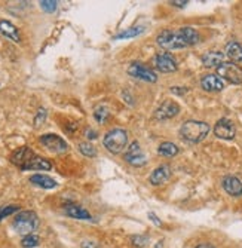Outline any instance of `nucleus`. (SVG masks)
<instances>
[{"instance_id": "obj_13", "label": "nucleus", "mask_w": 242, "mask_h": 248, "mask_svg": "<svg viewBox=\"0 0 242 248\" xmlns=\"http://www.w3.org/2000/svg\"><path fill=\"white\" fill-rule=\"evenodd\" d=\"M169 177H171V168L169 165L164 164V165H159L156 170H153V172L149 177V182L153 186H161L168 182Z\"/></svg>"}, {"instance_id": "obj_1", "label": "nucleus", "mask_w": 242, "mask_h": 248, "mask_svg": "<svg viewBox=\"0 0 242 248\" xmlns=\"http://www.w3.org/2000/svg\"><path fill=\"white\" fill-rule=\"evenodd\" d=\"M210 132V125L202 121H186L182 128V137L189 143H199L202 141Z\"/></svg>"}, {"instance_id": "obj_21", "label": "nucleus", "mask_w": 242, "mask_h": 248, "mask_svg": "<svg viewBox=\"0 0 242 248\" xmlns=\"http://www.w3.org/2000/svg\"><path fill=\"white\" fill-rule=\"evenodd\" d=\"M179 31H180V34H182V37H183V40L187 46H192V45H196L197 42H199V33L192 27H182Z\"/></svg>"}, {"instance_id": "obj_18", "label": "nucleus", "mask_w": 242, "mask_h": 248, "mask_svg": "<svg viewBox=\"0 0 242 248\" xmlns=\"http://www.w3.org/2000/svg\"><path fill=\"white\" fill-rule=\"evenodd\" d=\"M30 182L34 185V186H39L42 189H54L57 187V182L54 178L45 175V174H34L30 177Z\"/></svg>"}, {"instance_id": "obj_24", "label": "nucleus", "mask_w": 242, "mask_h": 248, "mask_svg": "<svg viewBox=\"0 0 242 248\" xmlns=\"http://www.w3.org/2000/svg\"><path fill=\"white\" fill-rule=\"evenodd\" d=\"M108 116H110V110L107 108V106H98L94 110V118L98 124H106Z\"/></svg>"}, {"instance_id": "obj_26", "label": "nucleus", "mask_w": 242, "mask_h": 248, "mask_svg": "<svg viewBox=\"0 0 242 248\" xmlns=\"http://www.w3.org/2000/svg\"><path fill=\"white\" fill-rule=\"evenodd\" d=\"M79 150L86 157H94L97 155V150H95V147L91 143H80L79 144Z\"/></svg>"}, {"instance_id": "obj_19", "label": "nucleus", "mask_w": 242, "mask_h": 248, "mask_svg": "<svg viewBox=\"0 0 242 248\" xmlns=\"http://www.w3.org/2000/svg\"><path fill=\"white\" fill-rule=\"evenodd\" d=\"M0 33L14 42H19V31L11 21H6V19L0 21Z\"/></svg>"}, {"instance_id": "obj_20", "label": "nucleus", "mask_w": 242, "mask_h": 248, "mask_svg": "<svg viewBox=\"0 0 242 248\" xmlns=\"http://www.w3.org/2000/svg\"><path fill=\"white\" fill-rule=\"evenodd\" d=\"M226 54L227 57L236 62H242V45L238 43V42H230L227 43V46H226Z\"/></svg>"}, {"instance_id": "obj_6", "label": "nucleus", "mask_w": 242, "mask_h": 248, "mask_svg": "<svg viewBox=\"0 0 242 248\" xmlns=\"http://www.w3.org/2000/svg\"><path fill=\"white\" fill-rule=\"evenodd\" d=\"M128 73L136 79L150 82V83H155L158 80V75L153 72L150 67H147L146 64L138 62V61H133L128 65Z\"/></svg>"}, {"instance_id": "obj_15", "label": "nucleus", "mask_w": 242, "mask_h": 248, "mask_svg": "<svg viewBox=\"0 0 242 248\" xmlns=\"http://www.w3.org/2000/svg\"><path fill=\"white\" fill-rule=\"evenodd\" d=\"M226 55L220 51H211V52H207L205 55H202V64L208 69H218L220 65L225 64Z\"/></svg>"}, {"instance_id": "obj_14", "label": "nucleus", "mask_w": 242, "mask_h": 248, "mask_svg": "<svg viewBox=\"0 0 242 248\" xmlns=\"http://www.w3.org/2000/svg\"><path fill=\"white\" fill-rule=\"evenodd\" d=\"M201 86H202V89H205V91H208V93H218L225 88V82L217 75H207L202 78Z\"/></svg>"}, {"instance_id": "obj_3", "label": "nucleus", "mask_w": 242, "mask_h": 248, "mask_svg": "<svg viewBox=\"0 0 242 248\" xmlns=\"http://www.w3.org/2000/svg\"><path fill=\"white\" fill-rule=\"evenodd\" d=\"M39 228V217L34 211H21L14 218V229L19 235H33V232Z\"/></svg>"}, {"instance_id": "obj_16", "label": "nucleus", "mask_w": 242, "mask_h": 248, "mask_svg": "<svg viewBox=\"0 0 242 248\" xmlns=\"http://www.w3.org/2000/svg\"><path fill=\"white\" fill-rule=\"evenodd\" d=\"M223 187L230 196H241L242 195V182L235 175H227L223 178Z\"/></svg>"}, {"instance_id": "obj_30", "label": "nucleus", "mask_w": 242, "mask_h": 248, "mask_svg": "<svg viewBox=\"0 0 242 248\" xmlns=\"http://www.w3.org/2000/svg\"><path fill=\"white\" fill-rule=\"evenodd\" d=\"M131 244H133L136 248H141L144 245H147V236H143V235H136L131 238Z\"/></svg>"}, {"instance_id": "obj_27", "label": "nucleus", "mask_w": 242, "mask_h": 248, "mask_svg": "<svg viewBox=\"0 0 242 248\" xmlns=\"http://www.w3.org/2000/svg\"><path fill=\"white\" fill-rule=\"evenodd\" d=\"M39 244H40V238L37 235H27L21 241V245L24 248H33V247H37Z\"/></svg>"}, {"instance_id": "obj_31", "label": "nucleus", "mask_w": 242, "mask_h": 248, "mask_svg": "<svg viewBox=\"0 0 242 248\" xmlns=\"http://www.w3.org/2000/svg\"><path fill=\"white\" fill-rule=\"evenodd\" d=\"M45 119H46V110L45 108H39L37 115L34 118V128H39L40 125H43Z\"/></svg>"}, {"instance_id": "obj_22", "label": "nucleus", "mask_w": 242, "mask_h": 248, "mask_svg": "<svg viewBox=\"0 0 242 248\" xmlns=\"http://www.w3.org/2000/svg\"><path fill=\"white\" fill-rule=\"evenodd\" d=\"M29 170L49 171V170H52V164H51L49 161H46L45 157H40V156H37V155H36V157H34V159L29 164V167L26 168V171H29Z\"/></svg>"}, {"instance_id": "obj_12", "label": "nucleus", "mask_w": 242, "mask_h": 248, "mask_svg": "<svg viewBox=\"0 0 242 248\" xmlns=\"http://www.w3.org/2000/svg\"><path fill=\"white\" fill-rule=\"evenodd\" d=\"M214 134L217 135L218 139H223V140H232L235 139V134H236V128L233 125V122L230 119H220L215 126H214Z\"/></svg>"}, {"instance_id": "obj_4", "label": "nucleus", "mask_w": 242, "mask_h": 248, "mask_svg": "<svg viewBox=\"0 0 242 248\" xmlns=\"http://www.w3.org/2000/svg\"><path fill=\"white\" fill-rule=\"evenodd\" d=\"M158 45L162 48V49H166V51H175V49H183L186 48L187 45L184 43L180 31H171V30H164L162 33L158 34V39H156Z\"/></svg>"}, {"instance_id": "obj_7", "label": "nucleus", "mask_w": 242, "mask_h": 248, "mask_svg": "<svg viewBox=\"0 0 242 248\" xmlns=\"http://www.w3.org/2000/svg\"><path fill=\"white\" fill-rule=\"evenodd\" d=\"M36 157V153L30 149V147H27V146H23V147H19V149H16L15 152H12V155H11V162L14 164V165H16L18 168H21L23 171H26V168L29 167V164Z\"/></svg>"}, {"instance_id": "obj_29", "label": "nucleus", "mask_w": 242, "mask_h": 248, "mask_svg": "<svg viewBox=\"0 0 242 248\" xmlns=\"http://www.w3.org/2000/svg\"><path fill=\"white\" fill-rule=\"evenodd\" d=\"M16 211H19V207L18 205H5V207H0V220L8 217V216H11V214H14V213H16Z\"/></svg>"}, {"instance_id": "obj_25", "label": "nucleus", "mask_w": 242, "mask_h": 248, "mask_svg": "<svg viewBox=\"0 0 242 248\" xmlns=\"http://www.w3.org/2000/svg\"><path fill=\"white\" fill-rule=\"evenodd\" d=\"M143 31H144L143 27H131V29L125 30V31H121L119 34H116L115 39H118V40H121V39H131V37H136V36L141 34Z\"/></svg>"}, {"instance_id": "obj_23", "label": "nucleus", "mask_w": 242, "mask_h": 248, "mask_svg": "<svg viewBox=\"0 0 242 248\" xmlns=\"http://www.w3.org/2000/svg\"><path fill=\"white\" fill-rule=\"evenodd\" d=\"M179 152L180 150H179L177 144H174L171 141H164L158 147V153L162 155V156H165V157H172L175 155H179Z\"/></svg>"}, {"instance_id": "obj_33", "label": "nucleus", "mask_w": 242, "mask_h": 248, "mask_svg": "<svg viewBox=\"0 0 242 248\" xmlns=\"http://www.w3.org/2000/svg\"><path fill=\"white\" fill-rule=\"evenodd\" d=\"M86 137L90 139V140H91V139L94 140V139H97V132H95L94 129H88V131H86Z\"/></svg>"}, {"instance_id": "obj_11", "label": "nucleus", "mask_w": 242, "mask_h": 248, "mask_svg": "<svg viewBox=\"0 0 242 248\" xmlns=\"http://www.w3.org/2000/svg\"><path fill=\"white\" fill-rule=\"evenodd\" d=\"M179 113H180V106L172 100H165L155 111V118L158 121H166L175 118Z\"/></svg>"}, {"instance_id": "obj_2", "label": "nucleus", "mask_w": 242, "mask_h": 248, "mask_svg": "<svg viewBox=\"0 0 242 248\" xmlns=\"http://www.w3.org/2000/svg\"><path fill=\"white\" fill-rule=\"evenodd\" d=\"M104 147L113 155H118L125 150L128 146V132L122 128H115L110 129L103 139Z\"/></svg>"}, {"instance_id": "obj_34", "label": "nucleus", "mask_w": 242, "mask_h": 248, "mask_svg": "<svg viewBox=\"0 0 242 248\" xmlns=\"http://www.w3.org/2000/svg\"><path fill=\"white\" fill-rule=\"evenodd\" d=\"M169 3L174 5V6H179V8H184V6L187 5L186 0H182V2H169Z\"/></svg>"}, {"instance_id": "obj_32", "label": "nucleus", "mask_w": 242, "mask_h": 248, "mask_svg": "<svg viewBox=\"0 0 242 248\" xmlns=\"http://www.w3.org/2000/svg\"><path fill=\"white\" fill-rule=\"evenodd\" d=\"M80 247L82 248H98V244L95 242V241H82V244H80Z\"/></svg>"}, {"instance_id": "obj_35", "label": "nucleus", "mask_w": 242, "mask_h": 248, "mask_svg": "<svg viewBox=\"0 0 242 248\" xmlns=\"http://www.w3.org/2000/svg\"><path fill=\"white\" fill-rule=\"evenodd\" d=\"M149 217H150V218H151L153 221H155L156 224H162V221H161V220H159V218L156 217V214H155V213H149Z\"/></svg>"}, {"instance_id": "obj_9", "label": "nucleus", "mask_w": 242, "mask_h": 248, "mask_svg": "<svg viewBox=\"0 0 242 248\" xmlns=\"http://www.w3.org/2000/svg\"><path fill=\"white\" fill-rule=\"evenodd\" d=\"M125 161L128 164H131L133 167H143V165H146V162H147L146 155H144V152H143V149H141L138 141H133L128 146V149L125 152Z\"/></svg>"}, {"instance_id": "obj_10", "label": "nucleus", "mask_w": 242, "mask_h": 248, "mask_svg": "<svg viewBox=\"0 0 242 248\" xmlns=\"http://www.w3.org/2000/svg\"><path fill=\"white\" fill-rule=\"evenodd\" d=\"M40 143L45 146L49 152L52 153H65L69 150V146L65 143L60 135H55V134H45L40 137Z\"/></svg>"}, {"instance_id": "obj_28", "label": "nucleus", "mask_w": 242, "mask_h": 248, "mask_svg": "<svg viewBox=\"0 0 242 248\" xmlns=\"http://www.w3.org/2000/svg\"><path fill=\"white\" fill-rule=\"evenodd\" d=\"M57 6H58V2H55V0H42L40 2V8L48 14L55 12Z\"/></svg>"}, {"instance_id": "obj_36", "label": "nucleus", "mask_w": 242, "mask_h": 248, "mask_svg": "<svg viewBox=\"0 0 242 248\" xmlns=\"http://www.w3.org/2000/svg\"><path fill=\"white\" fill-rule=\"evenodd\" d=\"M196 248H214V247L210 245V244H201V245H197Z\"/></svg>"}, {"instance_id": "obj_8", "label": "nucleus", "mask_w": 242, "mask_h": 248, "mask_svg": "<svg viewBox=\"0 0 242 248\" xmlns=\"http://www.w3.org/2000/svg\"><path fill=\"white\" fill-rule=\"evenodd\" d=\"M153 64H155L156 70L161 73H172L177 70V61H175L172 54H169L166 51L156 54L155 60H153Z\"/></svg>"}, {"instance_id": "obj_5", "label": "nucleus", "mask_w": 242, "mask_h": 248, "mask_svg": "<svg viewBox=\"0 0 242 248\" xmlns=\"http://www.w3.org/2000/svg\"><path fill=\"white\" fill-rule=\"evenodd\" d=\"M217 76L233 85L242 83V67L235 62H225L217 69Z\"/></svg>"}, {"instance_id": "obj_17", "label": "nucleus", "mask_w": 242, "mask_h": 248, "mask_svg": "<svg viewBox=\"0 0 242 248\" xmlns=\"http://www.w3.org/2000/svg\"><path fill=\"white\" fill-rule=\"evenodd\" d=\"M64 211L72 218H77V220H90L91 218L90 213H88L85 208H82L80 205H76V204H67L64 207Z\"/></svg>"}]
</instances>
